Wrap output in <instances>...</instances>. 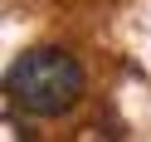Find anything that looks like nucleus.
<instances>
[{"label": "nucleus", "mask_w": 151, "mask_h": 142, "mask_svg": "<svg viewBox=\"0 0 151 142\" xmlns=\"http://www.w3.org/2000/svg\"><path fill=\"white\" fill-rule=\"evenodd\" d=\"M83 64L68 49H24L5 69V103L29 118H63L83 98Z\"/></svg>", "instance_id": "1"}]
</instances>
